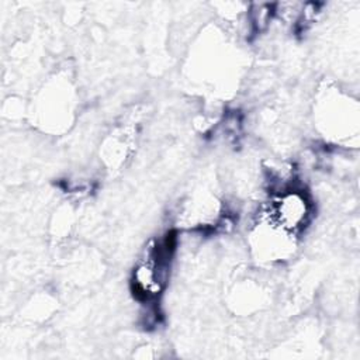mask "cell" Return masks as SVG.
Returning <instances> with one entry per match:
<instances>
[{"label": "cell", "mask_w": 360, "mask_h": 360, "mask_svg": "<svg viewBox=\"0 0 360 360\" xmlns=\"http://www.w3.org/2000/svg\"><path fill=\"white\" fill-rule=\"evenodd\" d=\"M174 248V235L170 232L149 248L135 264L131 274V290L139 301L152 302L165 290Z\"/></svg>", "instance_id": "obj_1"}, {"label": "cell", "mask_w": 360, "mask_h": 360, "mask_svg": "<svg viewBox=\"0 0 360 360\" xmlns=\"http://www.w3.org/2000/svg\"><path fill=\"white\" fill-rule=\"evenodd\" d=\"M266 215L295 236L309 225L314 217V202L301 187L287 184L273 193Z\"/></svg>", "instance_id": "obj_2"}, {"label": "cell", "mask_w": 360, "mask_h": 360, "mask_svg": "<svg viewBox=\"0 0 360 360\" xmlns=\"http://www.w3.org/2000/svg\"><path fill=\"white\" fill-rule=\"evenodd\" d=\"M294 236L276 225L266 214L250 232V248L257 260L281 262L292 252Z\"/></svg>", "instance_id": "obj_3"}]
</instances>
